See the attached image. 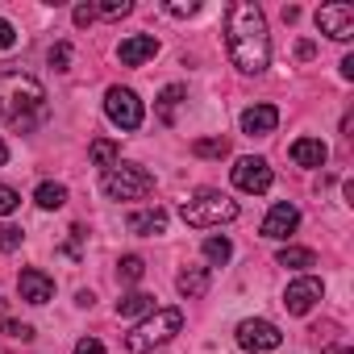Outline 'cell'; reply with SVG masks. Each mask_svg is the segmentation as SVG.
<instances>
[{"mask_svg":"<svg viewBox=\"0 0 354 354\" xmlns=\"http://www.w3.org/2000/svg\"><path fill=\"white\" fill-rule=\"evenodd\" d=\"M230 254H234L230 238H209V242H205V259H209V263H230Z\"/></svg>","mask_w":354,"mask_h":354,"instance_id":"d4e9b609","label":"cell"},{"mask_svg":"<svg viewBox=\"0 0 354 354\" xmlns=\"http://www.w3.org/2000/svg\"><path fill=\"white\" fill-rule=\"evenodd\" d=\"M67 63H71V46H67V42H59V46H50V67H59V71H67Z\"/></svg>","mask_w":354,"mask_h":354,"instance_id":"f546056e","label":"cell"},{"mask_svg":"<svg viewBox=\"0 0 354 354\" xmlns=\"http://www.w3.org/2000/svg\"><path fill=\"white\" fill-rule=\"evenodd\" d=\"M150 317L154 313V296L150 292H129V296H121L117 300V317Z\"/></svg>","mask_w":354,"mask_h":354,"instance_id":"ac0fdd59","label":"cell"},{"mask_svg":"<svg viewBox=\"0 0 354 354\" xmlns=\"http://www.w3.org/2000/svg\"><path fill=\"white\" fill-rule=\"evenodd\" d=\"M180 329H184V313H180V308H154L146 321H138V325L125 333V350H129V354H150L154 346L171 342Z\"/></svg>","mask_w":354,"mask_h":354,"instance_id":"3957f363","label":"cell"},{"mask_svg":"<svg viewBox=\"0 0 354 354\" xmlns=\"http://www.w3.org/2000/svg\"><path fill=\"white\" fill-rule=\"evenodd\" d=\"M92 21H96V9L92 5H80L75 9V26H92Z\"/></svg>","mask_w":354,"mask_h":354,"instance_id":"836d02e7","label":"cell"},{"mask_svg":"<svg viewBox=\"0 0 354 354\" xmlns=\"http://www.w3.org/2000/svg\"><path fill=\"white\" fill-rule=\"evenodd\" d=\"M158 55V38L154 34H133V38H125L121 46H117V59L125 63V67H142L146 59H154Z\"/></svg>","mask_w":354,"mask_h":354,"instance_id":"4fadbf2b","label":"cell"},{"mask_svg":"<svg viewBox=\"0 0 354 354\" xmlns=\"http://www.w3.org/2000/svg\"><path fill=\"white\" fill-rule=\"evenodd\" d=\"M180 217L196 230H209V225H221V221H234L238 217V201L221 196V192H196L180 205Z\"/></svg>","mask_w":354,"mask_h":354,"instance_id":"5b68a950","label":"cell"},{"mask_svg":"<svg viewBox=\"0 0 354 354\" xmlns=\"http://www.w3.org/2000/svg\"><path fill=\"white\" fill-rule=\"evenodd\" d=\"M17 205H21V196L9 188V184H0V217H9V213H17Z\"/></svg>","mask_w":354,"mask_h":354,"instance_id":"83f0119b","label":"cell"},{"mask_svg":"<svg viewBox=\"0 0 354 354\" xmlns=\"http://www.w3.org/2000/svg\"><path fill=\"white\" fill-rule=\"evenodd\" d=\"M104 113L117 129H138L142 125V100L129 88H109L104 92Z\"/></svg>","mask_w":354,"mask_h":354,"instance_id":"8992f818","label":"cell"},{"mask_svg":"<svg viewBox=\"0 0 354 354\" xmlns=\"http://www.w3.org/2000/svg\"><path fill=\"white\" fill-rule=\"evenodd\" d=\"M325 158H329V150H325L321 138H300V142H292V162H296V167H325Z\"/></svg>","mask_w":354,"mask_h":354,"instance_id":"2e32d148","label":"cell"},{"mask_svg":"<svg viewBox=\"0 0 354 354\" xmlns=\"http://www.w3.org/2000/svg\"><path fill=\"white\" fill-rule=\"evenodd\" d=\"M271 180H275V175H271V167H267V158H238L234 162V184L242 188V192H267L271 188Z\"/></svg>","mask_w":354,"mask_h":354,"instance_id":"30bf717a","label":"cell"},{"mask_svg":"<svg viewBox=\"0 0 354 354\" xmlns=\"http://www.w3.org/2000/svg\"><path fill=\"white\" fill-rule=\"evenodd\" d=\"M17 292H21V300H30V304H46V300L55 296V279H50L46 271H38V267H26L21 279H17Z\"/></svg>","mask_w":354,"mask_h":354,"instance_id":"7c38bea8","label":"cell"},{"mask_svg":"<svg viewBox=\"0 0 354 354\" xmlns=\"http://www.w3.org/2000/svg\"><path fill=\"white\" fill-rule=\"evenodd\" d=\"M0 117L13 129H34L46 117V88L26 71H0Z\"/></svg>","mask_w":354,"mask_h":354,"instance_id":"7a4b0ae2","label":"cell"},{"mask_svg":"<svg viewBox=\"0 0 354 354\" xmlns=\"http://www.w3.org/2000/svg\"><path fill=\"white\" fill-rule=\"evenodd\" d=\"M34 201H38V209H63L67 205V188L63 184H38Z\"/></svg>","mask_w":354,"mask_h":354,"instance_id":"44dd1931","label":"cell"},{"mask_svg":"<svg viewBox=\"0 0 354 354\" xmlns=\"http://www.w3.org/2000/svg\"><path fill=\"white\" fill-rule=\"evenodd\" d=\"M117 275H121V279H125V283H138V279H142V275H146V263H142V259H138V254H125V259H121V263H117Z\"/></svg>","mask_w":354,"mask_h":354,"instance_id":"603a6c76","label":"cell"},{"mask_svg":"<svg viewBox=\"0 0 354 354\" xmlns=\"http://www.w3.org/2000/svg\"><path fill=\"white\" fill-rule=\"evenodd\" d=\"M225 50L230 63L242 75H259L271 63V38H267V17L250 0H234L225 9Z\"/></svg>","mask_w":354,"mask_h":354,"instance_id":"6da1fadb","label":"cell"},{"mask_svg":"<svg viewBox=\"0 0 354 354\" xmlns=\"http://www.w3.org/2000/svg\"><path fill=\"white\" fill-rule=\"evenodd\" d=\"M21 238H26V234H21L17 225H0V250H5V254H9V250H17V246H21Z\"/></svg>","mask_w":354,"mask_h":354,"instance_id":"4316f807","label":"cell"},{"mask_svg":"<svg viewBox=\"0 0 354 354\" xmlns=\"http://www.w3.org/2000/svg\"><path fill=\"white\" fill-rule=\"evenodd\" d=\"M317 30L329 34L333 42H350V38H354V5H350V0L321 5V9H317Z\"/></svg>","mask_w":354,"mask_h":354,"instance_id":"ba28073f","label":"cell"},{"mask_svg":"<svg viewBox=\"0 0 354 354\" xmlns=\"http://www.w3.org/2000/svg\"><path fill=\"white\" fill-rule=\"evenodd\" d=\"M88 154H92V162H96V167H104V171H109V167H117V154H121V150H117V142H109V138H96Z\"/></svg>","mask_w":354,"mask_h":354,"instance_id":"7402d4cb","label":"cell"},{"mask_svg":"<svg viewBox=\"0 0 354 354\" xmlns=\"http://www.w3.org/2000/svg\"><path fill=\"white\" fill-rule=\"evenodd\" d=\"M196 9H201L196 0H188V5H167V13H171V17H192Z\"/></svg>","mask_w":354,"mask_h":354,"instance_id":"d6a6232c","label":"cell"},{"mask_svg":"<svg viewBox=\"0 0 354 354\" xmlns=\"http://www.w3.org/2000/svg\"><path fill=\"white\" fill-rule=\"evenodd\" d=\"M184 100V84H171V88H162V96H158V113H162V121H171V113H175V104Z\"/></svg>","mask_w":354,"mask_h":354,"instance_id":"cb8c5ba5","label":"cell"},{"mask_svg":"<svg viewBox=\"0 0 354 354\" xmlns=\"http://www.w3.org/2000/svg\"><path fill=\"white\" fill-rule=\"evenodd\" d=\"M133 5H129V0H104V5L96 9V17H125Z\"/></svg>","mask_w":354,"mask_h":354,"instance_id":"f1b7e54d","label":"cell"},{"mask_svg":"<svg viewBox=\"0 0 354 354\" xmlns=\"http://www.w3.org/2000/svg\"><path fill=\"white\" fill-rule=\"evenodd\" d=\"M325 354H354V350H350L346 342H329V346H325Z\"/></svg>","mask_w":354,"mask_h":354,"instance_id":"e575fe53","label":"cell"},{"mask_svg":"<svg viewBox=\"0 0 354 354\" xmlns=\"http://www.w3.org/2000/svg\"><path fill=\"white\" fill-rule=\"evenodd\" d=\"M5 158H9V146H5V142H0V167H5Z\"/></svg>","mask_w":354,"mask_h":354,"instance_id":"d590c367","label":"cell"},{"mask_svg":"<svg viewBox=\"0 0 354 354\" xmlns=\"http://www.w3.org/2000/svg\"><path fill=\"white\" fill-rule=\"evenodd\" d=\"M125 225L138 238H154V234H167V213L162 209H138V213H129Z\"/></svg>","mask_w":354,"mask_h":354,"instance_id":"9a60e30c","label":"cell"},{"mask_svg":"<svg viewBox=\"0 0 354 354\" xmlns=\"http://www.w3.org/2000/svg\"><path fill=\"white\" fill-rule=\"evenodd\" d=\"M275 125H279V109L275 104H254V109L242 113V133H250V138H267Z\"/></svg>","mask_w":354,"mask_h":354,"instance_id":"5bb4252c","label":"cell"},{"mask_svg":"<svg viewBox=\"0 0 354 354\" xmlns=\"http://www.w3.org/2000/svg\"><path fill=\"white\" fill-rule=\"evenodd\" d=\"M175 288H180L188 300H201L209 292V267H184L180 279H175Z\"/></svg>","mask_w":354,"mask_h":354,"instance_id":"e0dca14e","label":"cell"},{"mask_svg":"<svg viewBox=\"0 0 354 354\" xmlns=\"http://www.w3.org/2000/svg\"><path fill=\"white\" fill-rule=\"evenodd\" d=\"M154 192V175L138 162H117L104 171V196L109 201H142Z\"/></svg>","mask_w":354,"mask_h":354,"instance_id":"277c9868","label":"cell"},{"mask_svg":"<svg viewBox=\"0 0 354 354\" xmlns=\"http://www.w3.org/2000/svg\"><path fill=\"white\" fill-rule=\"evenodd\" d=\"M192 154L196 158H225L230 154V138H221V133L217 138H196L192 142Z\"/></svg>","mask_w":354,"mask_h":354,"instance_id":"ffe728a7","label":"cell"},{"mask_svg":"<svg viewBox=\"0 0 354 354\" xmlns=\"http://www.w3.org/2000/svg\"><path fill=\"white\" fill-rule=\"evenodd\" d=\"M275 263H279V267H296V271H304V267H317V254L304 250V246H283V250L275 254Z\"/></svg>","mask_w":354,"mask_h":354,"instance_id":"d6986e66","label":"cell"},{"mask_svg":"<svg viewBox=\"0 0 354 354\" xmlns=\"http://www.w3.org/2000/svg\"><path fill=\"white\" fill-rule=\"evenodd\" d=\"M296 225H300V209H296V205H288V201H279V205L263 217V238L283 242L288 234H296Z\"/></svg>","mask_w":354,"mask_h":354,"instance_id":"8fae6325","label":"cell"},{"mask_svg":"<svg viewBox=\"0 0 354 354\" xmlns=\"http://www.w3.org/2000/svg\"><path fill=\"white\" fill-rule=\"evenodd\" d=\"M279 342H283L279 325H271V321H263V317H250V321H242V325H238V346H242V350H250V354L279 350Z\"/></svg>","mask_w":354,"mask_h":354,"instance_id":"52a82bcc","label":"cell"},{"mask_svg":"<svg viewBox=\"0 0 354 354\" xmlns=\"http://www.w3.org/2000/svg\"><path fill=\"white\" fill-rule=\"evenodd\" d=\"M321 296H325V283L313 279V275H300V279L288 283V292H283V308H288L292 317H304V313H313V304H317Z\"/></svg>","mask_w":354,"mask_h":354,"instance_id":"9c48e42d","label":"cell"},{"mask_svg":"<svg viewBox=\"0 0 354 354\" xmlns=\"http://www.w3.org/2000/svg\"><path fill=\"white\" fill-rule=\"evenodd\" d=\"M13 42H17V30H13V26H9L5 17H0V50H9Z\"/></svg>","mask_w":354,"mask_h":354,"instance_id":"1f68e13d","label":"cell"},{"mask_svg":"<svg viewBox=\"0 0 354 354\" xmlns=\"http://www.w3.org/2000/svg\"><path fill=\"white\" fill-rule=\"evenodd\" d=\"M0 329H5L13 342H34V325H26V321H5Z\"/></svg>","mask_w":354,"mask_h":354,"instance_id":"484cf974","label":"cell"},{"mask_svg":"<svg viewBox=\"0 0 354 354\" xmlns=\"http://www.w3.org/2000/svg\"><path fill=\"white\" fill-rule=\"evenodd\" d=\"M75 354H109V350H104L96 337H80V342H75Z\"/></svg>","mask_w":354,"mask_h":354,"instance_id":"4dcf8cb0","label":"cell"}]
</instances>
